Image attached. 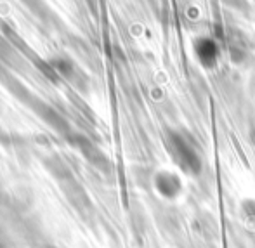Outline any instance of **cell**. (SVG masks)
<instances>
[{"instance_id": "1", "label": "cell", "mask_w": 255, "mask_h": 248, "mask_svg": "<svg viewBox=\"0 0 255 248\" xmlns=\"http://www.w3.org/2000/svg\"><path fill=\"white\" fill-rule=\"evenodd\" d=\"M174 153H175V161L177 165L188 174H198L200 167H202V160H200L198 151L195 149V146L184 139L182 135H177L174 139Z\"/></svg>"}, {"instance_id": "2", "label": "cell", "mask_w": 255, "mask_h": 248, "mask_svg": "<svg viewBox=\"0 0 255 248\" xmlns=\"http://www.w3.org/2000/svg\"><path fill=\"white\" fill-rule=\"evenodd\" d=\"M154 189L163 200L174 201L181 198L184 193V182H182L181 175L175 172L160 170L154 175Z\"/></svg>"}, {"instance_id": "3", "label": "cell", "mask_w": 255, "mask_h": 248, "mask_svg": "<svg viewBox=\"0 0 255 248\" xmlns=\"http://www.w3.org/2000/svg\"><path fill=\"white\" fill-rule=\"evenodd\" d=\"M195 50L196 57L205 68L215 66V63H217V45L210 38H202V40L196 42Z\"/></svg>"}, {"instance_id": "4", "label": "cell", "mask_w": 255, "mask_h": 248, "mask_svg": "<svg viewBox=\"0 0 255 248\" xmlns=\"http://www.w3.org/2000/svg\"><path fill=\"white\" fill-rule=\"evenodd\" d=\"M240 214L247 222H255V198H245L240 201Z\"/></svg>"}]
</instances>
